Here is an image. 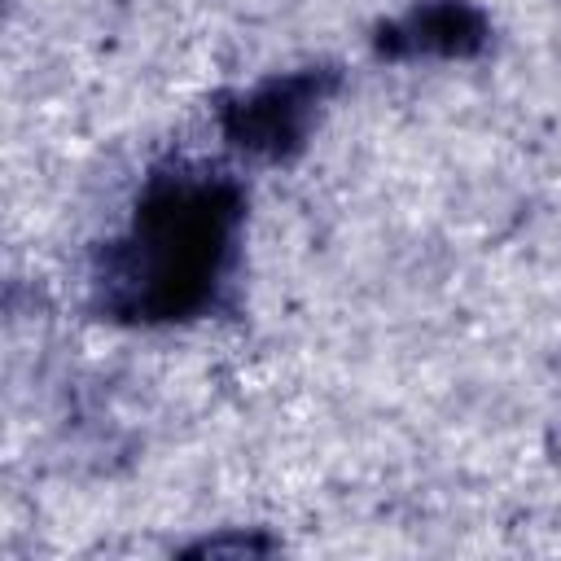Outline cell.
I'll return each mask as SVG.
<instances>
[{
	"label": "cell",
	"mask_w": 561,
	"mask_h": 561,
	"mask_svg": "<svg viewBox=\"0 0 561 561\" xmlns=\"http://www.w3.org/2000/svg\"><path fill=\"white\" fill-rule=\"evenodd\" d=\"M324 101V83L320 75H289V79H272L263 88H254L250 96H241V105L228 110L224 127L232 136V145L250 149V153H285L302 140L316 105Z\"/></svg>",
	"instance_id": "cell-2"
},
{
	"label": "cell",
	"mask_w": 561,
	"mask_h": 561,
	"mask_svg": "<svg viewBox=\"0 0 561 561\" xmlns=\"http://www.w3.org/2000/svg\"><path fill=\"white\" fill-rule=\"evenodd\" d=\"M478 44H482V18L456 0L412 9L403 22L381 31V53L390 57H465Z\"/></svg>",
	"instance_id": "cell-3"
},
{
	"label": "cell",
	"mask_w": 561,
	"mask_h": 561,
	"mask_svg": "<svg viewBox=\"0 0 561 561\" xmlns=\"http://www.w3.org/2000/svg\"><path fill=\"white\" fill-rule=\"evenodd\" d=\"M237 193L215 175H167L105 254V302L123 320L171 324L210 307L237 237Z\"/></svg>",
	"instance_id": "cell-1"
}]
</instances>
